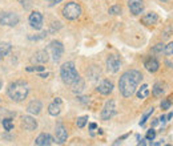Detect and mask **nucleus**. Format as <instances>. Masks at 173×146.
Wrapping results in <instances>:
<instances>
[{"mask_svg": "<svg viewBox=\"0 0 173 146\" xmlns=\"http://www.w3.org/2000/svg\"><path fill=\"white\" fill-rule=\"evenodd\" d=\"M142 80L141 72H138L136 69H129L121 74L119 80V90L120 93L124 96L125 98H129L136 93V89L138 84Z\"/></svg>", "mask_w": 173, "mask_h": 146, "instance_id": "1", "label": "nucleus"}, {"mask_svg": "<svg viewBox=\"0 0 173 146\" xmlns=\"http://www.w3.org/2000/svg\"><path fill=\"white\" fill-rule=\"evenodd\" d=\"M29 93V85L23 80H18L11 82L7 88V94L12 101L20 102L24 98H27V96Z\"/></svg>", "mask_w": 173, "mask_h": 146, "instance_id": "2", "label": "nucleus"}, {"mask_svg": "<svg viewBox=\"0 0 173 146\" xmlns=\"http://www.w3.org/2000/svg\"><path fill=\"white\" fill-rule=\"evenodd\" d=\"M60 77L65 85L73 86L76 82L80 81V76L76 70L73 61H67L60 66Z\"/></svg>", "mask_w": 173, "mask_h": 146, "instance_id": "3", "label": "nucleus"}, {"mask_svg": "<svg viewBox=\"0 0 173 146\" xmlns=\"http://www.w3.org/2000/svg\"><path fill=\"white\" fill-rule=\"evenodd\" d=\"M81 14H83L81 6L76 2L67 3L64 8H63V16H64L67 20H76L81 16Z\"/></svg>", "mask_w": 173, "mask_h": 146, "instance_id": "4", "label": "nucleus"}, {"mask_svg": "<svg viewBox=\"0 0 173 146\" xmlns=\"http://www.w3.org/2000/svg\"><path fill=\"white\" fill-rule=\"evenodd\" d=\"M116 113H117L116 102L113 101V100H108V101L105 102L104 108L101 109L100 117H101V120H103V121H108V120H111Z\"/></svg>", "mask_w": 173, "mask_h": 146, "instance_id": "5", "label": "nucleus"}, {"mask_svg": "<svg viewBox=\"0 0 173 146\" xmlns=\"http://www.w3.org/2000/svg\"><path fill=\"white\" fill-rule=\"evenodd\" d=\"M48 52L51 53L53 61H59L61 58L63 53H64V45H63V43H60V41L53 40V41H51L49 43Z\"/></svg>", "mask_w": 173, "mask_h": 146, "instance_id": "6", "label": "nucleus"}, {"mask_svg": "<svg viewBox=\"0 0 173 146\" xmlns=\"http://www.w3.org/2000/svg\"><path fill=\"white\" fill-rule=\"evenodd\" d=\"M0 24L8 27H15L19 24V16L14 12H3L0 11Z\"/></svg>", "mask_w": 173, "mask_h": 146, "instance_id": "7", "label": "nucleus"}, {"mask_svg": "<svg viewBox=\"0 0 173 146\" xmlns=\"http://www.w3.org/2000/svg\"><path fill=\"white\" fill-rule=\"evenodd\" d=\"M105 65H107V70L111 73H116L121 66V60L117 55H109L105 60Z\"/></svg>", "mask_w": 173, "mask_h": 146, "instance_id": "8", "label": "nucleus"}, {"mask_svg": "<svg viewBox=\"0 0 173 146\" xmlns=\"http://www.w3.org/2000/svg\"><path fill=\"white\" fill-rule=\"evenodd\" d=\"M28 23L33 29L39 31V29H41V27H43V15H41L40 12H37V11L32 12V14L29 15V18H28Z\"/></svg>", "mask_w": 173, "mask_h": 146, "instance_id": "9", "label": "nucleus"}, {"mask_svg": "<svg viewBox=\"0 0 173 146\" xmlns=\"http://www.w3.org/2000/svg\"><path fill=\"white\" fill-rule=\"evenodd\" d=\"M128 8L130 11V14L134 15V16H138L144 12V2L142 0H129L128 2Z\"/></svg>", "mask_w": 173, "mask_h": 146, "instance_id": "10", "label": "nucleus"}, {"mask_svg": "<svg viewBox=\"0 0 173 146\" xmlns=\"http://www.w3.org/2000/svg\"><path fill=\"white\" fill-rule=\"evenodd\" d=\"M67 137H68V132L64 128V125L57 124L56 129H55V141L57 144H64L67 141Z\"/></svg>", "mask_w": 173, "mask_h": 146, "instance_id": "11", "label": "nucleus"}, {"mask_svg": "<svg viewBox=\"0 0 173 146\" xmlns=\"http://www.w3.org/2000/svg\"><path fill=\"white\" fill-rule=\"evenodd\" d=\"M22 128L27 132H33L37 128V121L31 116H24L22 117Z\"/></svg>", "mask_w": 173, "mask_h": 146, "instance_id": "12", "label": "nucleus"}, {"mask_svg": "<svg viewBox=\"0 0 173 146\" xmlns=\"http://www.w3.org/2000/svg\"><path fill=\"white\" fill-rule=\"evenodd\" d=\"M61 109H63V101H61V98L56 97L52 102L49 104V106H48V113H49V116L56 117V116H59V114L61 113Z\"/></svg>", "mask_w": 173, "mask_h": 146, "instance_id": "13", "label": "nucleus"}, {"mask_svg": "<svg viewBox=\"0 0 173 146\" xmlns=\"http://www.w3.org/2000/svg\"><path fill=\"white\" fill-rule=\"evenodd\" d=\"M96 90H97L100 94H103V96L111 94L112 92H113V82L109 81V80H103V81H101L100 84L97 85Z\"/></svg>", "mask_w": 173, "mask_h": 146, "instance_id": "14", "label": "nucleus"}, {"mask_svg": "<svg viewBox=\"0 0 173 146\" xmlns=\"http://www.w3.org/2000/svg\"><path fill=\"white\" fill-rule=\"evenodd\" d=\"M55 142L52 136L48 134V133H41V134L37 136V138L35 140V145L37 146H49Z\"/></svg>", "mask_w": 173, "mask_h": 146, "instance_id": "15", "label": "nucleus"}, {"mask_svg": "<svg viewBox=\"0 0 173 146\" xmlns=\"http://www.w3.org/2000/svg\"><path fill=\"white\" fill-rule=\"evenodd\" d=\"M43 109V104H41L39 100H32L31 102L28 104L27 106V112L29 114H33V116H37Z\"/></svg>", "mask_w": 173, "mask_h": 146, "instance_id": "16", "label": "nucleus"}, {"mask_svg": "<svg viewBox=\"0 0 173 146\" xmlns=\"http://www.w3.org/2000/svg\"><path fill=\"white\" fill-rule=\"evenodd\" d=\"M48 52L47 51H37L35 55L32 56L31 61L33 62V64H45V62L48 61Z\"/></svg>", "mask_w": 173, "mask_h": 146, "instance_id": "17", "label": "nucleus"}, {"mask_svg": "<svg viewBox=\"0 0 173 146\" xmlns=\"http://www.w3.org/2000/svg\"><path fill=\"white\" fill-rule=\"evenodd\" d=\"M144 66H145V69L148 70V72L154 73V72H157L159 70L160 64H159V61L156 60L154 57H148L145 60V62H144Z\"/></svg>", "mask_w": 173, "mask_h": 146, "instance_id": "18", "label": "nucleus"}, {"mask_svg": "<svg viewBox=\"0 0 173 146\" xmlns=\"http://www.w3.org/2000/svg\"><path fill=\"white\" fill-rule=\"evenodd\" d=\"M157 20H159V16L154 12H148L144 16H141V23L144 26H153V24L157 23Z\"/></svg>", "mask_w": 173, "mask_h": 146, "instance_id": "19", "label": "nucleus"}, {"mask_svg": "<svg viewBox=\"0 0 173 146\" xmlns=\"http://www.w3.org/2000/svg\"><path fill=\"white\" fill-rule=\"evenodd\" d=\"M12 45L10 43H4V41H0V60H3L4 56H7L8 53L11 52Z\"/></svg>", "mask_w": 173, "mask_h": 146, "instance_id": "20", "label": "nucleus"}, {"mask_svg": "<svg viewBox=\"0 0 173 146\" xmlns=\"http://www.w3.org/2000/svg\"><path fill=\"white\" fill-rule=\"evenodd\" d=\"M164 92H165V89H164V85L161 84V82H156V84L153 85V88H152V93H153L156 97L163 96Z\"/></svg>", "mask_w": 173, "mask_h": 146, "instance_id": "21", "label": "nucleus"}, {"mask_svg": "<svg viewBox=\"0 0 173 146\" xmlns=\"http://www.w3.org/2000/svg\"><path fill=\"white\" fill-rule=\"evenodd\" d=\"M149 96V86L146 85V84H144V85H141V88L138 89V92H137V98H140V100H144V98H146Z\"/></svg>", "mask_w": 173, "mask_h": 146, "instance_id": "22", "label": "nucleus"}, {"mask_svg": "<svg viewBox=\"0 0 173 146\" xmlns=\"http://www.w3.org/2000/svg\"><path fill=\"white\" fill-rule=\"evenodd\" d=\"M2 124H3L4 130H7V132H11L12 129H14V121H12L11 118H3Z\"/></svg>", "mask_w": 173, "mask_h": 146, "instance_id": "23", "label": "nucleus"}, {"mask_svg": "<svg viewBox=\"0 0 173 146\" xmlns=\"http://www.w3.org/2000/svg\"><path fill=\"white\" fill-rule=\"evenodd\" d=\"M153 112H154V109H153V108H149V109H148V112H145V113H144V116H142V118H141V121H140V125H141V126H142V125H144V124L146 122V121H148V118H149V117H150L152 114H153Z\"/></svg>", "mask_w": 173, "mask_h": 146, "instance_id": "24", "label": "nucleus"}, {"mask_svg": "<svg viewBox=\"0 0 173 146\" xmlns=\"http://www.w3.org/2000/svg\"><path fill=\"white\" fill-rule=\"evenodd\" d=\"M88 122V116H83V117H79L77 120H76V125H77V128H84L85 126V124Z\"/></svg>", "mask_w": 173, "mask_h": 146, "instance_id": "25", "label": "nucleus"}, {"mask_svg": "<svg viewBox=\"0 0 173 146\" xmlns=\"http://www.w3.org/2000/svg\"><path fill=\"white\" fill-rule=\"evenodd\" d=\"M108 12H109L111 15H120V14H121V7H120V6H112V7L108 10Z\"/></svg>", "mask_w": 173, "mask_h": 146, "instance_id": "26", "label": "nucleus"}, {"mask_svg": "<svg viewBox=\"0 0 173 146\" xmlns=\"http://www.w3.org/2000/svg\"><path fill=\"white\" fill-rule=\"evenodd\" d=\"M164 53L168 56H173V41L169 43L168 45H165V48H164Z\"/></svg>", "mask_w": 173, "mask_h": 146, "instance_id": "27", "label": "nucleus"}, {"mask_svg": "<svg viewBox=\"0 0 173 146\" xmlns=\"http://www.w3.org/2000/svg\"><path fill=\"white\" fill-rule=\"evenodd\" d=\"M156 137V130L154 129H149L148 132H146V141H153Z\"/></svg>", "mask_w": 173, "mask_h": 146, "instance_id": "28", "label": "nucleus"}, {"mask_svg": "<svg viewBox=\"0 0 173 146\" xmlns=\"http://www.w3.org/2000/svg\"><path fill=\"white\" fill-rule=\"evenodd\" d=\"M161 109L163 110H165V109H169V108L172 106V102H171V100H164V101L161 102Z\"/></svg>", "mask_w": 173, "mask_h": 146, "instance_id": "29", "label": "nucleus"}, {"mask_svg": "<svg viewBox=\"0 0 173 146\" xmlns=\"http://www.w3.org/2000/svg\"><path fill=\"white\" fill-rule=\"evenodd\" d=\"M164 48H165V45H164L163 43H160V44H156V47L152 49L154 53H160V52H163L164 51Z\"/></svg>", "mask_w": 173, "mask_h": 146, "instance_id": "30", "label": "nucleus"}, {"mask_svg": "<svg viewBox=\"0 0 173 146\" xmlns=\"http://www.w3.org/2000/svg\"><path fill=\"white\" fill-rule=\"evenodd\" d=\"M165 121H167V117L165 116H161L159 118V122H161V124H165Z\"/></svg>", "mask_w": 173, "mask_h": 146, "instance_id": "31", "label": "nucleus"}, {"mask_svg": "<svg viewBox=\"0 0 173 146\" xmlns=\"http://www.w3.org/2000/svg\"><path fill=\"white\" fill-rule=\"evenodd\" d=\"M48 74H49L48 72H45V73H40V74H39V76H40L41 78H45V77H48Z\"/></svg>", "mask_w": 173, "mask_h": 146, "instance_id": "32", "label": "nucleus"}, {"mask_svg": "<svg viewBox=\"0 0 173 146\" xmlns=\"http://www.w3.org/2000/svg\"><path fill=\"white\" fill-rule=\"evenodd\" d=\"M96 128H97V125H96V124H91V125H89V129H92V130H93V129H96Z\"/></svg>", "mask_w": 173, "mask_h": 146, "instance_id": "33", "label": "nucleus"}, {"mask_svg": "<svg viewBox=\"0 0 173 146\" xmlns=\"http://www.w3.org/2000/svg\"><path fill=\"white\" fill-rule=\"evenodd\" d=\"M157 124H159V120H154L153 122H152V126H156V125H157Z\"/></svg>", "mask_w": 173, "mask_h": 146, "instance_id": "34", "label": "nucleus"}, {"mask_svg": "<svg viewBox=\"0 0 173 146\" xmlns=\"http://www.w3.org/2000/svg\"><path fill=\"white\" fill-rule=\"evenodd\" d=\"M60 2H63V0H52V3H51V4H57V3H60Z\"/></svg>", "mask_w": 173, "mask_h": 146, "instance_id": "35", "label": "nucleus"}, {"mask_svg": "<svg viewBox=\"0 0 173 146\" xmlns=\"http://www.w3.org/2000/svg\"><path fill=\"white\" fill-rule=\"evenodd\" d=\"M172 117H173V113H169V114H168V116H167V121H168V120H171V118H172Z\"/></svg>", "mask_w": 173, "mask_h": 146, "instance_id": "36", "label": "nucleus"}, {"mask_svg": "<svg viewBox=\"0 0 173 146\" xmlns=\"http://www.w3.org/2000/svg\"><path fill=\"white\" fill-rule=\"evenodd\" d=\"M160 2H163V3H168L169 0H160Z\"/></svg>", "mask_w": 173, "mask_h": 146, "instance_id": "37", "label": "nucleus"}, {"mask_svg": "<svg viewBox=\"0 0 173 146\" xmlns=\"http://www.w3.org/2000/svg\"><path fill=\"white\" fill-rule=\"evenodd\" d=\"M2 86H3V82H2V80H0V89H2Z\"/></svg>", "mask_w": 173, "mask_h": 146, "instance_id": "38", "label": "nucleus"}, {"mask_svg": "<svg viewBox=\"0 0 173 146\" xmlns=\"http://www.w3.org/2000/svg\"><path fill=\"white\" fill-rule=\"evenodd\" d=\"M47 2H49V3H52V0H47Z\"/></svg>", "mask_w": 173, "mask_h": 146, "instance_id": "39", "label": "nucleus"}]
</instances>
